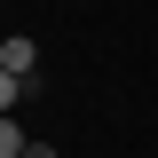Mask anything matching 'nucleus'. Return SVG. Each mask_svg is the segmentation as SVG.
<instances>
[{
  "mask_svg": "<svg viewBox=\"0 0 158 158\" xmlns=\"http://www.w3.org/2000/svg\"><path fill=\"white\" fill-rule=\"evenodd\" d=\"M32 71H40V48L24 32H8V40H0V79H32Z\"/></svg>",
  "mask_w": 158,
  "mask_h": 158,
  "instance_id": "obj_1",
  "label": "nucleus"
},
{
  "mask_svg": "<svg viewBox=\"0 0 158 158\" xmlns=\"http://www.w3.org/2000/svg\"><path fill=\"white\" fill-rule=\"evenodd\" d=\"M24 142H32V135H16V111H8V118H0V158H24Z\"/></svg>",
  "mask_w": 158,
  "mask_h": 158,
  "instance_id": "obj_2",
  "label": "nucleus"
},
{
  "mask_svg": "<svg viewBox=\"0 0 158 158\" xmlns=\"http://www.w3.org/2000/svg\"><path fill=\"white\" fill-rule=\"evenodd\" d=\"M24 158H56V150H48V142H24Z\"/></svg>",
  "mask_w": 158,
  "mask_h": 158,
  "instance_id": "obj_3",
  "label": "nucleus"
}]
</instances>
